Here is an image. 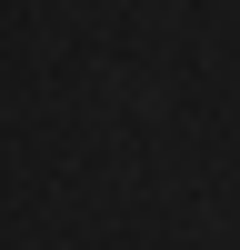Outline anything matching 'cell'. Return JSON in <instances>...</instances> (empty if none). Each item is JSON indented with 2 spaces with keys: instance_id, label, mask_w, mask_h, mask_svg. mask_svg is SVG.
<instances>
[]
</instances>
